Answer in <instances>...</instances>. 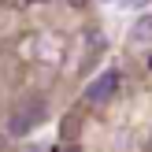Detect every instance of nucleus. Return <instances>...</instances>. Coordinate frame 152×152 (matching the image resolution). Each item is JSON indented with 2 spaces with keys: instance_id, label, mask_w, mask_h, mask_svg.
<instances>
[{
  "instance_id": "f257e3e1",
  "label": "nucleus",
  "mask_w": 152,
  "mask_h": 152,
  "mask_svg": "<svg viewBox=\"0 0 152 152\" xmlns=\"http://www.w3.org/2000/svg\"><path fill=\"white\" fill-rule=\"evenodd\" d=\"M115 89H119V71H115V67H111V71H104L100 78H96L93 86L86 89V100H93V104H100V100H108V96L115 93Z\"/></svg>"
},
{
  "instance_id": "f03ea898",
  "label": "nucleus",
  "mask_w": 152,
  "mask_h": 152,
  "mask_svg": "<svg viewBox=\"0 0 152 152\" xmlns=\"http://www.w3.org/2000/svg\"><path fill=\"white\" fill-rule=\"evenodd\" d=\"M130 41L134 45H152V15H141L130 26Z\"/></svg>"
},
{
  "instance_id": "7ed1b4c3",
  "label": "nucleus",
  "mask_w": 152,
  "mask_h": 152,
  "mask_svg": "<svg viewBox=\"0 0 152 152\" xmlns=\"http://www.w3.org/2000/svg\"><path fill=\"white\" fill-rule=\"evenodd\" d=\"M30 130H34V123H30L26 111H15V115L7 119V134H11V137H26Z\"/></svg>"
},
{
  "instance_id": "20e7f679",
  "label": "nucleus",
  "mask_w": 152,
  "mask_h": 152,
  "mask_svg": "<svg viewBox=\"0 0 152 152\" xmlns=\"http://www.w3.org/2000/svg\"><path fill=\"white\" fill-rule=\"evenodd\" d=\"M22 111H26V115H30V123H41V119H45V100H34V104H26V108H22Z\"/></svg>"
},
{
  "instance_id": "39448f33",
  "label": "nucleus",
  "mask_w": 152,
  "mask_h": 152,
  "mask_svg": "<svg viewBox=\"0 0 152 152\" xmlns=\"http://www.w3.org/2000/svg\"><path fill=\"white\" fill-rule=\"evenodd\" d=\"M123 4H145V0H123Z\"/></svg>"
},
{
  "instance_id": "423d86ee",
  "label": "nucleus",
  "mask_w": 152,
  "mask_h": 152,
  "mask_svg": "<svg viewBox=\"0 0 152 152\" xmlns=\"http://www.w3.org/2000/svg\"><path fill=\"white\" fill-rule=\"evenodd\" d=\"M63 152H78V148H63Z\"/></svg>"
},
{
  "instance_id": "0eeeda50",
  "label": "nucleus",
  "mask_w": 152,
  "mask_h": 152,
  "mask_svg": "<svg viewBox=\"0 0 152 152\" xmlns=\"http://www.w3.org/2000/svg\"><path fill=\"white\" fill-rule=\"evenodd\" d=\"M26 152H34V148H26Z\"/></svg>"
}]
</instances>
